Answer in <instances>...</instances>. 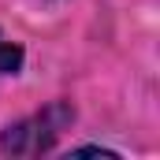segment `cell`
<instances>
[{
    "label": "cell",
    "mask_w": 160,
    "mask_h": 160,
    "mask_svg": "<svg viewBox=\"0 0 160 160\" xmlns=\"http://www.w3.org/2000/svg\"><path fill=\"white\" fill-rule=\"evenodd\" d=\"M22 60H26V52H22L19 41H4L0 38V75H19L22 71Z\"/></svg>",
    "instance_id": "7a4b0ae2"
},
{
    "label": "cell",
    "mask_w": 160,
    "mask_h": 160,
    "mask_svg": "<svg viewBox=\"0 0 160 160\" xmlns=\"http://www.w3.org/2000/svg\"><path fill=\"white\" fill-rule=\"evenodd\" d=\"M71 123H75V104L71 101H48L41 112L11 123V127H4L0 149L11 153V157H41V153H52L56 138Z\"/></svg>",
    "instance_id": "6da1fadb"
}]
</instances>
